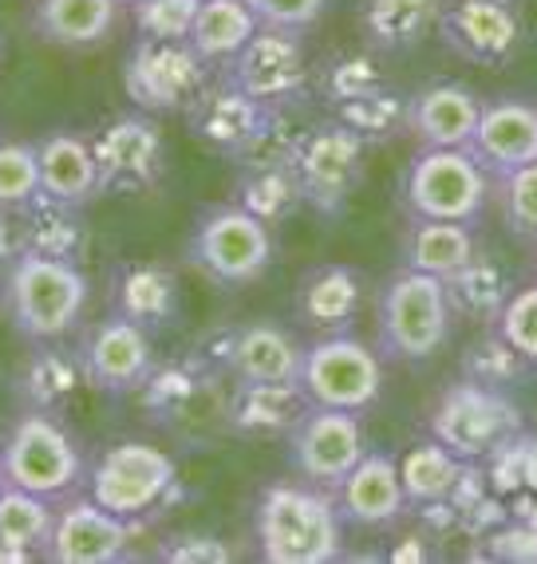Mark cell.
<instances>
[{"label": "cell", "mask_w": 537, "mask_h": 564, "mask_svg": "<svg viewBox=\"0 0 537 564\" xmlns=\"http://www.w3.org/2000/svg\"><path fill=\"white\" fill-rule=\"evenodd\" d=\"M257 549L269 564H329L344 553V518L332 489L277 481L254 509Z\"/></svg>", "instance_id": "1"}, {"label": "cell", "mask_w": 537, "mask_h": 564, "mask_svg": "<svg viewBox=\"0 0 537 564\" xmlns=\"http://www.w3.org/2000/svg\"><path fill=\"white\" fill-rule=\"evenodd\" d=\"M4 308L12 328L32 344H52L76 328L87 308V276L79 261L47 253H20L4 269Z\"/></svg>", "instance_id": "2"}, {"label": "cell", "mask_w": 537, "mask_h": 564, "mask_svg": "<svg viewBox=\"0 0 537 564\" xmlns=\"http://www.w3.org/2000/svg\"><path fill=\"white\" fill-rule=\"evenodd\" d=\"M451 321L447 284L431 273L404 269L387 281L379 301V348L404 364H427L451 344Z\"/></svg>", "instance_id": "3"}, {"label": "cell", "mask_w": 537, "mask_h": 564, "mask_svg": "<svg viewBox=\"0 0 537 564\" xmlns=\"http://www.w3.org/2000/svg\"><path fill=\"white\" fill-rule=\"evenodd\" d=\"M190 264L217 289H241L265 276L273 264V229L237 202L202 209L186 245Z\"/></svg>", "instance_id": "4"}, {"label": "cell", "mask_w": 537, "mask_h": 564, "mask_svg": "<svg viewBox=\"0 0 537 564\" xmlns=\"http://www.w3.org/2000/svg\"><path fill=\"white\" fill-rule=\"evenodd\" d=\"M491 202V174L466 147H423L404 170V206L411 217L474 226Z\"/></svg>", "instance_id": "5"}, {"label": "cell", "mask_w": 537, "mask_h": 564, "mask_svg": "<svg viewBox=\"0 0 537 564\" xmlns=\"http://www.w3.org/2000/svg\"><path fill=\"white\" fill-rule=\"evenodd\" d=\"M427 431L434 443H443L462 462H486L514 434L526 431V419H522V406L502 387L462 379L434 403Z\"/></svg>", "instance_id": "6"}, {"label": "cell", "mask_w": 537, "mask_h": 564, "mask_svg": "<svg viewBox=\"0 0 537 564\" xmlns=\"http://www.w3.org/2000/svg\"><path fill=\"white\" fill-rule=\"evenodd\" d=\"M364 151H368V142L340 119L297 134L289 166L301 182L304 206L329 217L348 206V198L364 182Z\"/></svg>", "instance_id": "7"}, {"label": "cell", "mask_w": 537, "mask_h": 564, "mask_svg": "<svg viewBox=\"0 0 537 564\" xmlns=\"http://www.w3.org/2000/svg\"><path fill=\"white\" fill-rule=\"evenodd\" d=\"M301 391L309 403L336 411H368L384 395V359L348 332H329L304 348Z\"/></svg>", "instance_id": "8"}, {"label": "cell", "mask_w": 537, "mask_h": 564, "mask_svg": "<svg viewBox=\"0 0 537 564\" xmlns=\"http://www.w3.org/2000/svg\"><path fill=\"white\" fill-rule=\"evenodd\" d=\"M0 462H4L9 486L29 489L40 498H64V494L76 489L79 474H84L76 438L52 414L36 411V406L24 419H17L12 431L4 434Z\"/></svg>", "instance_id": "9"}, {"label": "cell", "mask_w": 537, "mask_h": 564, "mask_svg": "<svg viewBox=\"0 0 537 564\" xmlns=\"http://www.w3.org/2000/svg\"><path fill=\"white\" fill-rule=\"evenodd\" d=\"M174 481H179V466L162 446L127 438V443L107 446L95 458V466L87 470V494L104 509L135 521L147 518L167 498Z\"/></svg>", "instance_id": "10"}, {"label": "cell", "mask_w": 537, "mask_h": 564, "mask_svg": "<svg viewBox=\"0 0 537 564\" xmlns=\"http://www.w3.org/2000/svg\"><path fill=\"white\" fill-rule=\"evenodd\" d=\"M210 84V64L186 40H147L131 47L123 91L147 115H186L194 95Z\"/></svg>", "instance_id": "11"}, {"label": "cell", "mask_w": 537, "mask_h": 564, "mask_svg": "<svg viewBox=\"0 0 537 564\" xmlns=\"http://www.w3.org/2000/svg\"><path fill=\"white\" fill-rule=\"evenodd\" d=\"M364 454H368V438L356 411L309 403V411L289 431V462L309 486L336 489Z\"/></svg>", "instance_id": "12"}, {"label": "cell", "mask_w": 537, "mask_h": 564, "mask_svg": "<svg viewBox=\"0 0 537 564\" xmlns=\"http://www.w3.org/2000/svg\"><path fill=\"white\" fill-rule=\"evenodd\" d=\"M95 166H99V194L123 198L159 186L167 170V139L154 115H119L92 139Z\"/></svg>", "instance_id": "13"}, {"label": "cell", "mask_w": 537, "mask_h": 564, "mask_svg": "<svg viewBox=\"0 0 537 564\" xmlns=\"http://www.w3.org/2000/svg\"><path fill=\"white\" fill-rule=\"evenodd\" d=\"M439 40L479 67H509L522 52V9L514 0H451L439 17Z\"/></svg>", "instance_id": "14"}, {"label": "cell", "mask_w": 537, "mask_h": 564, "mask_svg": "<svg viewBox=\"0 0 537 564\" xmlns=\"http://www.w3.org/2000/svg\"><path fill=\"white\" fill-rule=\"evenodd\" d=\"M217 72L269 107H284L292 99H301L304 87L312 84L301 32L284 29H257V36Z\"/></svg>", "instance_id": "15"}, {"label": "cell", "mask_w": 537, "mask_h": 564, "mask_svg": "<svg viewBox=\"0 0 537 564\" xmlns=\"http://www.w3.org/2000/svg\"><path fill=\"white\" fill-rule=\"evenodd\" d=\"M131 521L104 509L92 494L67 498L56 509V525L47 536L44 561L56 564H115L131 549Z\"/></svg>", "instance_id": "16"}, {"label": "cell", "mask_w": 537, "mask_h": 564, "mask_svg": "<svg viewBox=\"0 0 537 564\" xmlns=\"http://www.w3.org/2000/svg\"><path fill=\"white\" fill-rule=\"evenodd\" d=\"M273 111L277 107L254 99V95L241 91L234 79H226L217 72V79H210V84L194 95V104L186 107V127L202 147L226 154V159H237V154L257 139V131L269 122Z\"/></svg>", "instance_id": "17"}, {"label": "cell", "mask_w": 537, "mask_h": 564, "mask_svg": "<svg viewBox=\"0 0 537 564\" xmlns=\"http://www.w3.org/2000/svg\"><path fill=\"white\" fill-rule=\"evenodd\" d=\"M84 376L92 379L99 391H135L151 379L154 371V348L151 332L142 324L127 321L119 312H111L107 321H99L84 336V351H79Z\"/></svg>", "instance_id": "18"}, {"label": "cell", "mask_w": 537, "mask_h": 564, "mask_svg": "<svg viewBox=\"0 0 537 564\" xmlns=\"http://www.w3.org/2000/svg\"><path fill=\"white\" fill-rule=\"evenodd\" d=\"M332 498L340 506L344 525L359 529H384L391 521L404 518L407 501L404 478H399V462L391 454L368 451L352 466V474L332 489Z\"/></svg>", "instance_id": "19"}, {"label": "cell", "mask_w": 537, "mask_h": 564, "mask_svg": "<svg viewBox=\"0 0 537 564\" xmlns=\"http://www.w3.org/2000/svg\"><path fill=\"white\" fill-rule=\"evenodd\" d=\"M466 151L482 162L486 174L502 178L509 170L537 162V104L529 99H491L482 104L479 127Z\"/></svg>", "instance_id": "20"}, {"label": "cell", "mask_w": 537, "mask_h": 564, "mask_svg": "<svg viewBox=\"0 0 537 564\" xmlns=\"http://www.w3.org/2000/svg\"><path fill=\"white\" fill-rule=\"evenodd\" d=\"M226 367L237 383H301L304 344L277 321H254L226 344Z\"/></svg>", "instance_id": "21"}, {"label": "cell", "mask_w": 537, "mask_h": 564, "mask_svg": "<svg viewBox=\"0 0 537 564\" xmlns=\"http://www.w3.org/2000/svg\"><path fill=\"white\" fill-rule=\"evenodd\" d=\"M482 99L466 84H431L411 95L407 104V134L423 147H471L479 127Z\"/></svg>", "instance_id": "22"}, {"label": "cell", "mask_w": 537, "mask_h": 564, "mask_svg": "<svg viewBox=\"0 0 537 564\" xmlns=\"http://www.w3.org/2000/svg\"><path fill=\"white\" fill-rule=\"evenodd\" d=\"M36 162H40V198L76 209H84L92 198H99V166H95L92 139L72 131L44 134L36 142Z\"/></svg>", "instance_id": "23"}, {"label": "cell", "mask_w": 537, "mask_h": 564, "mask_svg": "<svg viewBox=\"0 0 537 564\" xmlns=\"http://www.w3.org/2000/svg\"><path fill=\"white\" fill-rule=\"evenodd\" d=\"M443 17V0H359L356 20L364 44L376 52L419 47Z\"/></svg>", "instance_id": "24"}, {"label": "cell", "mask_w": 537, "mask_h": 564, "mask_svg": "<svg viewBox=\"0 0 537 564\" xmlns=\"http://www.w3.org/2000/svg\"><path fill=\"white\" fill-rule=\"evenodd\" d=\"M115 312L147 332L170 328L179 316V276L167 264L135 261L115 276Z\"/></svg>", "instance_id": "25"}, {"label": "cell", "mask_w": 537, "mask_h": 564, "mask_svg": "<svg viewBox=\"0 0 537 564\" xmlns=\"http://www.w3.org/2000/svg\"><path fill=\"white\" fill-rule=\"evenodd\" d=\"M359 273L348 264L309 269L297 284V316L316 332H344L359 312Z\"/></svg>", "instance_id": "26"}, {"label": "cell", "mask_w": 537, "mask_h": 564, "mask_svg": "<svg viewBox=\"0 0 537 564\" xmlns=\"http://www.w3.org/2000/svg\"><path fill=\"white\" fill-rule=\"evenodd\" d=\"M119 9H123L119 0H40L32 24L47 44L87 52L115 32Z\"/></svg>", "instance_id": "27"}, {"label": "cell", "mask_w": 537, "mask_h": 564, "mask_svg": "<svg viewBox=\"0 0 537 564\" xmlns=\"http://www.w3.org/2000/svg\"><path fill=\"white\" fill-rule=\"evenodd\" d=\"M479 253V237L466 221H434V217H411L404 237V264L415 273H431L439 281L454 276L462 264Z\"/></svg>", "instance_id": "28"}, {"label": "cell", "mask_w": 537, "mask_h": 564, "mask_svg": "<svg viewBox=\"0 0 537 564\" xmlns=\"http://www.w3.org/2000/svg\"><path fill=\"white\" fill-rule=\"evenodd\" d=\"M447 301L451 312L462 321L474 324H494L506 308L514 281H509V269L491 253H474L471 261L462 264L459 273L447 276Z\"/></svg>", "instance_id": "29"}, {"label": "cell", "mask_w": 537, "mask_h": 564, "mask_svg": "<svg viewBox=\"0 0 537 564\" xmlns=\"http://www.w3.org/2000/svg\"><path fill=\"white\" fill-rule=\"evenodd\" d=\"M257 29H261V20L254 17L246 0H202L186 44L210 67H226L257 36Z\"/></svg>", "instance_id": "30"}, {"label": "cell", "mask_w": 537, "mask_h": 564, "mask_svg": "<svg viewBox=\"0 0 537 564\" xmlns=\"http://www.w3.org/2000/svg\"><path fill=\"white\" fill-rule=\"evenodd\" d=\"M309 411L301 383H237L229 423L246 434H289Z\"/></svg>", "instance_id": "31"}, {"label": "cell", "mask_w": 537, "mask_h": 564, "mask_svg": "<svg viewBox=\"0 0 537 564\" xmlns=\"http://www.w3.org/2000/svg\"><path fill=\"white\" fill-rule=\"evenodd\" d=\"M52 525H56L52 498H40L20 486L0 489V545L12 553V564L44 556Z\"/></svg>", "instance_id": "32"}, {"label": "cell", "mask_w": 537, "mask_h": 564, "mask_svg": "<svg viewBox=\"0 0 537 564\" xmlns=\"http://www.w3.org/2000/svg\"><path fill=\"white\" fill-rule=\"evenodd\" d=\"M237 206H246L254 217H261L265 226L273 229L281 226L284 217H292L304 206L301 182L292 174L289 162L281 166H241V178H237Z\"/></svg>", "instance_id": "33"}, {"label": "cell", "mask_w": 537, "mask_h": 564, "mask_svg": "<svg viewBox=\"0 0 537 564\" xmlns=\"http://www.w3.org/2000/svg\"><path fill=\"white\" fill-rule=\"evenodd\" d=\"M462 470H466V462L447 451L443 443H434V438L411 446V451L399 458V478H404L407 501H411V506H431V501L451 498Z\"/></svg>", "instance_id": "34"}, {"label": "cell", "mask_w": 537, "mask_h": 564, "mask_svg": "<svg viewBox=\"0 0 537 564\" xmlns=\"http://www.w3.org/2000/svg\"><path fill=\"white\" fill-rule=\"evenodd\" d=\"M384 84H387V76H384V67H379L376 47H344V52L324 59L321 72L312 76V87H316V95L329 104V111L340 104H348V99H356V95L376 91V87H384Z\"/></svg>", "instance_id": "35"}, {"label": "cell", "mask_w": 537, "mask_h": 564, "mask_svg": "<svg viewBox=\"0 0 537 564\" xmlns=\"http://www.w3.org/2000/svg\"><path fill=\"white\" fill-rule=\"evenodd\" d=\"M407 104H411L407 95H399L391 84H384L376 91L356 95L348 104L332 107V119L352 127L372 147V142H391L399 131H407Z\"/></svg>", "instance_id": "36"}, {"label": "cell", "mask_w": 537, "mask_h": 564, "mask_svg": "<svg viewBox=\"0 0 537 564\" xmlns=\"http://www.w3.org/2000/svg\"><path fill=\"white\" fill-rule=\"evenodd\" d=\"M29 249L47 257H64L79 261L87 249V229L79 221L76 206H60V202L36 198L29 206Z\"/></svg>", "instance_id": "37"}, {"label": "cell", "mask_w": 537, "mask_h": 564, "mask_svg": "<svg viewBox=\"0 0 537 564\" xmlns=\"http://www.w3.org/2000/svg\"><path fill=\"white\" fill-rule=\"evenodd\" d=\"M529 371V359L522 351H514L498 332H486L482 339H474L466 356H462V379H474V383L486 387H509L518 383Z\"/></svg>", "instance_id": "38"}, {"label": "cell", "mask_w": 537, "mask_h": 564, "mask_svg": "<svg viewBox=\"0 0 537 564\" xmlns=\"http://www.w3.org/2000/svg\"><path fill=\"white\" fill-rule=\"evenodd\" d=\"M40 198L36 142H0V209H29Z\"/></svg>", "instance_id": "39"}, {"label": "cell", "mask_w": 537, "mask_h": 564, "mask_svg": "<svg viewBox=\"0 0 537 564\" xmlns=\"http://www.w3.org/2000/svg\"><path fill=\"white\" fill-rule=\"evenodd\" d=\"M76 364L60 351H40L24 371V395L36 411H56L76 391Z\"/></svg>", "instance_id": "40"}, {"label": "cell", "mask_w": 537, "mask_h": 564, "mask_svg": "<svg viewBox=\"0 0 537 564\" xmlns=\"http://www.w3.org/2000/svg\"><path fill=\"white\" fill-rule=\"evenodd\" d=\"M498 189L506 229L514 237H522V241H537V162L502 174Z\"/></svg>", "instance_id": "41"}, {"label": "cell", "mask_w": 537, "mask_h": 564, "mask_svg": "<svg viewBox=\"0 0 537 564\" xmlns=\"http://www.w3.org/2000/svg\"><path fill=\"white\" fill-rule=\"evenodd\" d=\"M202 0H135L131 20L147 40H190Z\"/></svg>", "instance_id": "42"}, {"label": "cell", "mask_w": 537, "mask_h": 564, "mask_svg": "<svg viewBox=\"0 0 537 564\" xmlns=\"http://www.w3.org/2000/svg\"><path fill=\"white\" fill-rule=\"evenodd\" d=\"M494 332L506 339L509 348L522 351L529 359V367H537V281L526 289L509 292L506 308L494 321Z\"/></svg>", "instance_id": "43"}, {"label": "cell", "mask_w": 537, "mask_h": 564, "mask_svg": "<svg viewBox=\"0 0 537 564\" xmlns=\"http://www.w3.org/2000/svg\"><path fill=\"white\" fill-rule=\"evenodd\" d=\"M261 29H284V32H309L324 17L329 0H246Z\"/></svg>", "instance_id": "44"}, {"label": "cell", "mask_w": 537, "mask_h": 564, "mask_svg": "<svg viewBox=\"0 0 537 564\" xmlns=\"http://www.w3.org/2000/svg\"><path fill=\"white\" fill-rule=\"evenodd\" d=\"M159 556L170 564H226L234 553L226 549V541H217L210 533H186V536H174L170 545H162Z\"/></svg>", "instance_id": "45"}, {"label": "cell", "mask_w": 537, "mask_h": 564, "mask_svg": "<svg viewBox=\"0 0 537 564\" xmlns=\"http://www.w3.org/2000/svg\"><path fill=\"white\" fill-rule=\"evenodd\" d=\"M0 564H12V553L4 545H0Z\"/></svg>", "instance_id": "46"}, {"label": "cell", "mask_w": 537, "mask_h": 564, "mask_svg": "<svg viewBox=\"0 0 537 564\" xmlns=\"http://www.w3.org/2000/svg\"><path fill=\"white\" fill-rule=\"evenodd\" d=\"M9 486V478H4V462H0V489Z\"/></svg>", "instance_id": "47"}, {"label": "cell", "mask_w": 537, "mask_h": 564, "mask_svg": "<svg viewBox=\"0 0 537 564\" xmlns=\"http://www.w3.org/2000/svg\"><path fill=\"white\" fill-rule=\"evenodd\" d=\"M529 245H534V264H537V241H529Z\"/></svg>", "instance_id": "48"}, {"label": "cell", "mask_w": 537, "mask_h": 564, "mask_svg": "<svg viewBox=\"0 0 537 564\" xmlns=\"http://www.w3.org/2000/svg\"><path fill=\"white\" fill-rule=\"evenodd\" d=\"M0 56H4V36H0Z\"/></svg>", "instance_id": "49"}, {"label": "cell", "mask_w": 537, "mask_h": 564, "mask_svg": "<svg viewBox=\"0 0 537 564\" xmlns=\"http://www.w3.org/2000/svg\"><path fill=\"white\" fill-rule=\"evenodd\" d=\"M119 4H135V0H119Z\"/></svg>", "instance_id": "50"}]
</instances>
